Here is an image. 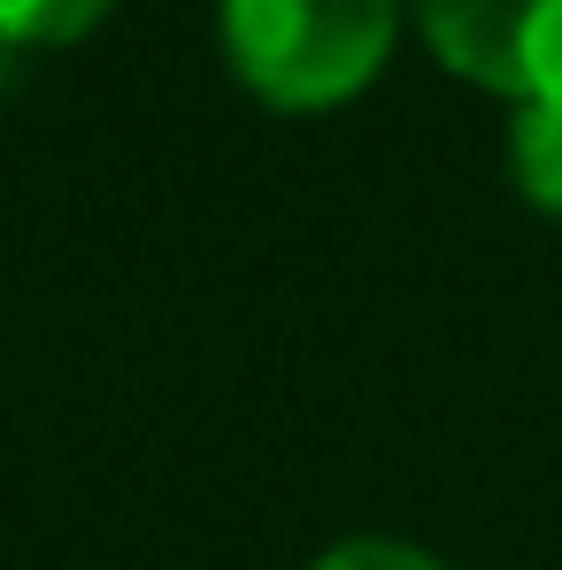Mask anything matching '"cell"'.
Instances as JSON below:
<instances>
[{
	"mask_svg": "<svg viewBox=\"0 0 562 570\" xmlns=\"http://www.w3.org/2000/svg\"><path fill=\"white\" fill-rule=\"evenodd\" d=\"M424 47L501 100H562V0H408Z\"/></svg>",
	"mask_w": 562,
	"mask_h": 570,
	"instance_id": "2",
	"label": "cell"
},
{
	"mask_svg": "<svg viewBox=\"0 0 562 570\" xmlns=\"http://www.w3.org/2000/svg\"><path fill=\"white\" fill-rule=\"evenodd\" d=\"M401 0H224V55L270 108H339L393 55Z\"/></svg>",
	"mask_w": 562,
	"mask_h": 570,
	"instance_id": "1",
	"label": "cell"
},
{
	"mask_svg": "<svg viewBox=\"0 0 562 570\" xmlns=\"http://www.w3.org/2000/svg\"><path fill=\"white\" fill-rule=\"evenodd\" d=\"M509 170H516V193L540 216H562V100H524L516 108V124H509Z\"/></svg>",
	"mask_w": 562,
	"mask_h": 570,
	"instance_id": "3",
	"label": "cell"
},
{
	"mask_svg": "<svg viewBox=\"0 0 562 570\" xmlns=\"http://www.w3.org/2000/svg\"><path fill=\"white\" fill-rule=\"evenodd\" d=\"M116 0H0V47H70Z\"/></svg>",
	"mask_w": 562,
	"mask_h": 570,
	"instance_id": "4",
	"label": "cell"
},
{
	"mask_svg": "<svg viewBox=\"0 0 562 570\" xmlns=\"http://www.w3.org/2000/svg\"><path fill=\"white\" fill-rule=\"evenodd\" d=\"M316 570H447V563L424 556V548H408V540H377V532H363V540L324 548V563H316Z\"/></svg>",
	"mask_w": 562,
	"mask_h": 570,
	"instance_id": "5",
	"label": "cell"
}]
</instances>
